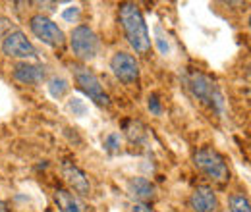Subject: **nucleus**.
I'll list each match as a JSON object with an SVG mask.
<instances>
[{"label": "nucleus", "instance_id": "2eb2a0df", "mask_svg": "<svg viewBox=\"0 0 251 212\" xmlns=\"http://www.w3.org/2000/svg\"><path fill=\"white\" fill-rule=\"evenodd\" d=\"M228 203H230V212H251L250 199L244 195H232Z\"/></svg>", "mask_w": 251, "mask_h": 212}, {"label": "nucleus", "instance_id": "f257e3e1", "mask_svg": "<svg viewBox=\"0 0 251 212\" xmlns=\"http://www.w3.org/2000/svg\"><path fill=\"white\" fill-rule=\"evenodd\" d=\"M120 22L124 27L126 39L131 45V48L139 54H147L151 48V37L147 31V24L143 20L141 10L133 2L120 4Z\"/></svg>", "mask_w": 251, "mask_h": 212}, {"label": "nucleus", "instance_id": "ddd939ff", "mask_svg": "<svg viewBox=\"0 0 251 212\" xmlns=\"http://www.w3.org/2000/svg\"><path fill=\"white\" fill-rule=\"evenodd\" d=\"M131 193L135 195V199H139V201H147V199H153L155 197V187H153V183L149 182V180H145V178H135V180H131Z\"/></svg>", "mask_w": 251, "mask_h": 212}, {"label": "nucleus", "instance_id": "412c9836", "mask_svg": "<svg viewBox=\"0 0 251 212\" xmlns=\"http://www.w3.org/2000/svg\"><path fill=\"white\" fill-rule=\"evenodd\" d=\"M133 212H151V211H149V207H147V205H143V203H137V205L133 207Z\"/></svg>", "mask_w": 251, "mask_h": 212}, {"label": "nucleus", "instance_id": "4468645a", "mask_svg": "<svg viewBox=\"0 0 251 212\" xmlns=\"http://www.w3.org/2000/svg\"><path fill=\"white\" fill-rule=\"evenodd\" d=\"M70 89V85H68V81L64 79V77H52L50 81H49V93L54 96V98H62L64 94L68 93Z\"/></svg>", "mask_w": 251, "mask_h": 212}, {"label": "nucleus", "instance_id": "6ab92c4d", "mask_svg": "<svg viewBox=\"0 0 251 212\" xmlns=\"http://www.w3.org/2000/svg\"><path fill=\"white\" fill-rule=\"evenodd\" d=\"M157 47L162 54H168V52H170L168 41H166V37H162V35H160V29H158V27H157Z\"/></svg>", "mask_w": 251, "mask_h": 212}, {"label": "nucleus", "instance_id": "39448f33", "mask_svg": "<svg viewBox=\"0 0 251 212\" xmlns=\"http://www.w3.org/2000/svg\"><path fill=\"white\" fill-rule=\"evenodd\" d=\"M70 43H72V50L74 54L83 62L93 60L99 52V39L95 35V31L87 25H77L75 29L72 31V37H70Z\"/></svg>", "mask_w": 251, "mask_h": 212}, {"label": "nucleus", "instance_id": "aec40b11", "mask_svg": "<svg viewBox=\"0 0 251 212\" xmlns=\"http://www.w3.org/2000/svg\"><path fill=\"white\" fill-rule=\"evenodd\" d=\"M77 16H79V8H77V6H70V8H66L62 12V18L68 20V22H74Z\"/></svg>", "mask_w": 251, "mask_h": 212}, {"label": "nucleus", "instance_id": "20e7f679", "mask_svg": "<svg viewBox=\"0 0 251 212\" xmlns=\"http://www.w3.org/2000/svg\"><path fill=\"white\" fill-rule=\"evenodd\" d=\"M72 71H74V77H75L79 89L85 93L95 104H99V106H108L110 104V98H108L106 91L102 89L99 77L95 75L89 68L79 66V64H74L72 66Z\"/></svg>", "mask_w": 251, "mask_h": 212}, {"label": "nucleus", "instance_id": "f03ea898", "mask_svg": "<svg viewBox=\"0 0 251 212\" xmlns=\"http://www.w3.org/2000/svg\"><path fill=\"white\" fill-rule=\"evenodd\" d=\"M186 85H188L189 93L197 100H201V102H205V104H209V106L217 108L219 112H222L224 98L220 94L217 83L209 75H205L201 71H189L188 75H186Z\"/></svg>", "mask_w": 251, "mask_h": 212}, {"label": "nucleus", "instance_id": "7ed1b4c3", "mask_svg": "<svg viewBox=\"0 0 251 212\" xmlns=\"http://www.w3.org/2000/svg\"><path fill=\"white\" fill-rule=\"evenodd\" d=\"M193 164H195L197 170H201L213 182L224 183L230 180V170H228V164H226L224 156L219 151H215L213 147L199 149L193 154Z\"/></svg>", "mask_w": 251, "mask_h": 212}, {"label": "nucleus", "instance_id": "dca6fc26", "mask_svg": "<svg viewBox=\"0 0 251 212\" xmlns=\"http://www.w3.org/2000/svg\"><path fill=\"white\" fill-rule=\"evenodd\" d=\"M68 110L70 112H74V116H85L87 114V104H85V100H81V98H77V96H74L70 102H68Z\"/></svg>", "mask_w": 251, "mask_h": 212}, {"label": "nucleus", "instance_id": "0eeeda50", "mask_svg": "<svg viewBox=\"0 0 251 212\" xmlns=\"http://www.w3.org/2000/svg\"><path fill=\"white\" fill-rule=\"evenodd\" d=\"M2 52L12 58H37V50L25 33L20 29L10 31L2 41Z\"/></svg>", "mask_w": 251, "mask_h": 212}, {"label": "nucleus", "instance_id": "423d86ee", "mask_svg": "<svg viewBox=\"0 0 251 212\" xmlns=\"http://www.w3.org/2000/svg\"><path fill=\"white\" fill-rule=\"evenodd\" d=\"M29 27H31L33 35H35L41 43H45V45H49V47H52V48L62 47L64 41H66L64 31L60 29L52 20H49V18L43 16V14L33 16L31 20H29Z\"/></svg>", "mask_w": 251, "mask_h": 212}, {"label": "nucleus", "instance_id": "f3484780", "mask_svg": "<svg viewBox=\"0 0 251 212\" xmlns=\"http://www.w3.org/2000/svg\"><path fill=\"white\" fill-rule=\"evenodd\" d=\"M104 147H106L108 151H116V149L120 147V135H118V133H110V135L106 137V141H104Z\"/></svg>", "mask_w": 251, "mask_h": 212}, {"label": "nucleus", "instance_id": "9d476101", "mask_svg": "<svg viewBox=\"0 0 251 212\" xmlns=\"http://www.w3.org/2000/svg\"><path fill=\"white\" fill-rule=\"evenodd\" d=\"M62 172L66 182L74 187L75 193H79V195H89L91 193V183H89V178L83 170H79L77 166H74L70 162H64Z\"/></svg>", "mask_w": 251, "mask_h": 212}, {"label": "nucleus", "instance_id": "9b49d317", "mask_svg": "<svg viewBox=\"0 0 251 212\" xmlns=\"http://www.w3.org/2000/svg\"><path fill=\"white\" fill-rule=\"evenodd\" d=\"M54 205L58 212H91L89 207L72 191L66 189H56L54 191Z\"/></svg>", "mask_w": 251, "mask_h": 212}, {"label": "nucleus", "instance_id": "1a4fd4ad", "mask_svg": "<svg viewBox=\"0 0 251 212\" xmlns=\"http://www.w3.org/2000/svg\"><path fill=\"white\" fill-rule=\"evenodd\" d=\"M189 207L193 209V212H215L219 207L217 193L209 185H199L193 189L189 197Z\"/></svg>", "mask_w": 251, "mask_h": 212}, {"label": "nucleus", "instance_id": "6e6552de", "mask_svg": "<svg viewBox=\"0 0 251 212\" xmlns=\"http://www.w3.org/2000/svg\"><path fill=\"white\" fill-rule=\"evenodd\" d=\"M110 70L126 85H133L139 81V64L127 52H116L110 60Z\"/></svg>", "mask_w": 251, "mask_h": 212}, {"label": "nucleus", "instance_id": "a211bd4d", "mask_svg": "<svg viewBox=\"0 0 251 212\" xmlns=\"http://www.w3.org/2000/svg\"><path fill=\"white\" fill-rule=\"evenodd\" d=\"M149 110H151L155 116H160V114H162V108H160V100H158L157 94H151V96H149Z\"/></svg>", "mask_w": 251, "mask_h": 212}, {"label": "nucleus", "instance_id": "f8f14e48", "mask_svg": "<svg viewBox=\"0 0 251 212\" xmlns=\"http://www.w3.org/2000/svg\"><path fill=\"white\" fill-rule=\"evenodd\" d=\"M14 77L20 81V83H27V85H35V83H41L45 79V68L43 66H37V64H27V62H22L14 68Z\"/></svg>", "mask_w": 251, "mask_h": 212}, {"label": "nucleus", "instance_id": "4be33fe9", "mask_svg": "<svg viewBox=\"0 0 251 212\" xmlns=\"http://www.w3.org/2000/svg\"><path fill=\"white\" fill-rule=\"evenodd\" d=\"M0 212H8V209H6V205L2 203V199H0Z\"/></svg>", "mask_w": 251, "mask_h": 212}]
</instances>
